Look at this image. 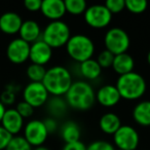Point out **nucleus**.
Here are the masks:
<instances>
[{
  "instance_id": "ea45409f",
  "label": "nucleus",
  "mask_w": 150,
  "mask_h": 150,
  "mask_svg": "<svg viewBox=\"0 0 150 150\" xmlns=\"http://www.w3.org/2000/svg\"><path fill=\"white\" fill-rule=\"evenodd\" d=\"M115 150H121V149H117V148H115Z\"/></svg>"
},
{
  "instance_id": "c756f323",
  "label": "nucleus",
  "mask_w": 150,
  "mask_h": 150,
  "mask_svg": "<svg viewBox=\"0 0 150 150\" xmlns=\"http://www.w3.org/2000/svg\"><path fill=\"white\" fill-rule=\"evenodd\" d=\"M104 5L112 15L119 13L125 9V0H107Z\"/></svg>"
},
{
  "instance_id": "6e6552de",
  "label": "nucleus",
  "mask_w": 150,
  "mask_h": 150,
  "mask_svg": "<svg viewBox=\"0 0 150 150\" xmlns=\"http://www.w3.org/2000/svg\"><path fill=\"white\" fill-rule=\"evenodd\" d=\"M113 137L114 147L121 150H136L140 143V135L134 127L121 125Z\"/></svg>"
},
{
  "instance_id": "aec40b11",
  "label": "nucleus",
  "mask_w": 150,
  "mask_h": 150,
  "mask_svg": "<svg viewBox=\"0 0 150 150\" xmlns=\"http://www.w3.org/2000/svg\"><path fill=\"white\" fill-rule=\"evenodd\" d=\"M45 106L50 116L56 119L64 117L69 109V106L64 97H50Z\"/></svg>"
},
{
  "instance_id": "e433bc0d",
  "label": "nucleus",
  "mask_w": 150,
  "mask_h": 150,
  "mask_svg": "<svg viewBox=\"0 0 150 150\" xmlns=\"http://www.w3.org/2000/svg\"><path fill=\"white\" fill-rule=\"evenodd\" d=\"M5 110H6L5 106L2 104V103L0 102V122H1V120H2V117H3V115H4V113H5Z\"/></svg>"
},
{
  "instance_id": "f3484780",
  "label": "nucleus",
  "mask_w": 150,
  "mask_h": 150,
  "mask_svg": "<svg viewBox=\"0 0 150 150\" xmlns=\"http://www.w3.org/2000/svg\"><path fill=\"white\" fill-rule=\"evenodd\" d=\"M19 34L21 39L28 42L29 44H32L37 40L41 39L42 30L40 28V25L36 21L27 20V21H23Z\"/></svg>"
},
{
  "instance_id": "9d476101",
  "label": "nucleus",
  "mask_w": 150,
  "mask_h": 150,
  "mask_svg": "<svg viewBox=\"0 0 150 150\" xmlns=\"http://www.w3.org/2000/svg\"><path fill=\"white\" fill-rule=\"evenodd\" d=\"M23 99L33 108H39L46 104L50 94L42 82H29L23 91Z\"/></svg>"
},
{
  "instance_id": "58836bf2",
  "label": "nucleus",
  "mask_w": 150,
  "mask_h": 150,
  "mask_svg": "<svg viewBox=\"0 0 150 150\" xmlns=\"http://www.w3.org/2000/svg\"><path fill=\"white\" fill-rule=\"evenodd\" d=\"M146 59H147V63H148V65H149V66H150V50H149V52H148V54H147V58H146Z\"/></svg>"
},
{
  "instance_id": "bb28decb",
  "label": "nucleus",
  "mask_w": 150,
  "mask_h": 150,
  "mask_svg": "<svg viewBox=\"0 0 150 150\" xmlns=\"http://www.w3.org/2000/svg\"><path fill=\"white\" fill-rule=\"evenodd\" d=\"M32 146L23 136H13L5 150H32Z\"/></svg>"
},
{
  "instance_id": "b1692460",
  "label": "nucleus",
  "mask_w": 150,
  "mask_h": 150,
  "mask_svg": "<svg viewBox=\"0 0 150 150\" xmlns=\"http://www.w3.org/2000/svg\"><path fill=\"white\" fill-rule=\"evenodd\" d=\"M64 2L66 13L73 16L83 15L86 9L88 8V3L84 0H66Z\"/></svg>"
},
{
  "instance_id": "cd10ccee",
  "label": "nucleus",
  "mask_w": 150,
  "mask_h": 150,
  "mask_svg": "<svg viewBox=\"0 0 150 150\" xmlns=\"http://www.w3.org/2000/svg\"><path fill=\"white\" fill-rule=\"evenodd\" d=\"M148 2L146 0H125V8L132 13L139 15L147 9Z\"/></svg>"
},
{
  "instance_id": "72a5a7b5",
  "label": "nucleus",
  "mask_w": 150,
  "mask_h": 150,
  "mask_svg": "<svg viewBox=\"0 0 150 150\" xmlns=\"http://www.w3.org/2000/svg\"><path fill=\"white\" fill-rule=\"evenodd\" d=\"M13 137V136H11L2 125H0V150L6 149Z\"/></svg>"
},
{
  "instance_id": "4468645a",
  "label": "nucleus",
  "mask_w": 150,
  "mask_h": 150,
  "mask_svg": "<svg viewBox=\"0 0 150 150\" xmlns=\"http://www.w3.org/2000/svg\"><path fill=\"white\" fill-rule=\"evenodd\" d=\"M1 125L11 136H18V134L24 129V118L19 114L16 108L6 109L1 120Z\"/></svg>"
},
{
  "instance_id": "423d86ee",
  "label": "nucleus",
  "mask_w": 150,
  "mask_h": 150,
  "mask_svg": "<svg viewBox=\"0 0 150 150\" xmlns=\"http://www.w3.org/2000/svg\"><path fill=\"white\" fill-rule=\"evenodd\" d=\"M105 50L114 56L127 52L131 45V39L125 30L119 27H112L107 30L104 35Z\"/></svg>"
},
{
  "instance_id": "c9c22d12",
  "label": "nucleus",
  "mask_w": 150,
  "mask_h": 150,
  "mask_svg": "<svg viewBox=\"0 0 150 150\" xmlns=\"http://www.w3.org/2000/svg\"><path fill=\"white\" fill-rule=\"evenodd\" d=\"M62 150H86V145L79 140L71 143H66L63 146Z\"/></svg>"
},
{
  "instance_id": "20e7f679",
  "label": "nucleus",
  "mask_w": 150,
  "mask_h": 150,
  "mask_svg": "<svg viewBox=\"0 0 150 150\" xmlns=\"http://www.w3.org/2000/svg\"><path fill=\"white\" fill-rule=\"evenodd\" d=\"M65 47L68 56L78 64L92 59L96 50L92 38L81 33L71 35Z\"/></svg>"
},
{
  "instance_id": "7ed1b4c3",
  "label": "nucleus",
  "mask_w": 150,
  "mask_h": 150,
  "mask_svg": "<svg viewBox=\"0 0 150 150\" xmlns=\"http://www.w3.org/2000/svg\"><path fill=\"white\" fill-rule=\"evenodd\" d=\"M115 86L121 99L127 101L139 100L145 95L147 90V83L143 75L135 71L118 76Z\"/></svg>"
},
{
  "instance_id": "473e14b6",
  "label": "nucleus",
  "mask_w": 150,
  "mask_h": 150,
  "mask_svg": "<svg viewBox=\"0 0 150 150\" xmlns=\"http://www.w3.org/2000/svg\"><path fill=\"white\" fill-rule=\"evenodd\" d=\"M42 121H43L44 127H45L48 135H50V134H54L56 132H58V129H59L58 119L54 118V117L48 116V117H46V118H44Z\"/></svg>"
},
{
  "instance_id": "2f4dec72",
  "label": "nucleus",
  "mask_w": 150,
  "mask_h": 150,
  "mask_svg": "<svg viewBox=\"0 0 150 150\" xmlns=\"http://www.w3.org/2000/svg\"><path fill=\"white\" fill-rule=\"evenodd\" d=\"M16 110L19 112V114L25 118H29L33 115L34 113V108L30 104H28L25 101H21L20 103H18L17 107H16Z\"/></svg>"
},
{
  "instance_id": "39448f33",
  "label": "nucleus",
  "mask_w": 150,
  "mask_h": 150,
  "mask_svg": "<svg viewBox=\"0 0 150 150\" xmlns=\"http://www.w3.org/2000/svg\"><path fill=\"white\" fill-rule=\"evenodd\" d=\"M71 29L69 25L63 20L50 22L42 30L41 39L47 45L54 48L65 46L71 37Z\"/></svg>"
},
{
  "instance_id": "7c9ffc66",
  "label": "nucleus",
  "mask_w": 150,
  "mask_h": 150,
  "mask_svg": "<svg viewBox=\"0 0 150 150\" xmlns=\"http://www.w3.org/2000/svg\"><path fill=\"white\" fill-rule=\"evenodd\" d=\"M86 150H115L112 143L105 140H96L86 146Z\"/></svg>"
},
{
  "instance_id": "f03ea898",
  "label": "nucleus",
  "mask_w": 150,
  "mask_h": 150,
  "mask_svg": "<svg viewBox=\"0 0 150 150\" xmlns=\"http://www.w3.org/2000/svg\"><path fill=\"white\" fill-rule=\"evenodd\" d=\"M73 83V77L68 68L62 65H56L46 69L42 84L50 96L64 97Z\"/></svg>"
},
{
  "instance_id": "f8f14e48",
  "label": "nucleus",
  "mask_w": 150,
  "mask_h": 150,
  "mask_svg": "<svg viewBox=\"0 0 150 150\" xmlns=\"http://www.w3.org/2000/svg\"><path fill=\"white\" fill-rule=\"evenodd\" d=\"M52 58V48L45 43L42 39H39L30 45L29 60L32 64L45 66Z\"/></svg>"
},
{
  "instance_id": "ddd939ff",
  "label": "nucleus",
  "mask_w": 150,
  "mask_h": 150,
  "mask_svg": "<svg viewBox=\"0 0 150 150\" xmlns=\"http://www.w3.org/2000/svg\"><path fill=\"white\" fill-rule=\"evenodd\" d=\"M120 100L121 97L115 84H104L96 91V102L105 108L116 106Z\"/></svg>"
},
{
  "instance_id": "2eb2a0df",
  "label": "nucleus",
  "mask_w": 150,
  "mask_h": 150,
  "mask_svg": "<svg viewBox=\"0 0 150 150\" xmlns=\"http://www.w3.org/2000/svg\"><path fill=\"white\" fill-rule=\"evenodd\" d=\"M40 11L50 22L60 21L66 13L65 2L62 0H44L42 1Z\"/></svg>"
},
{
  "instance_id": "5701e85b",
  "label": "nucleus",
  "mask_w": 150,
  "mask_h": 150,
  "mask_svg": "<svg viewBox=\"0 0 150 150\" xmlns=\"http://www.w3.org/2000/svg\"><path fill=\"white\" fill-rule=\"evenodd\" d=\"M59 129H60V136L65 144L79 141L81 137V129L79 125L74 120L65 121Z\"/></svg>"
},
{
  "instance_id": "c85d7f7f",
  "label": "nucleus",
  "mask_w": 150,
  "mask_h": 150,
  "mask_svg": "<svg viewBox=\"0 0 150 150\" xmlns=\"http://www.w3.org/2000/svg\"><path fill=\"white\" fill-rule=\"evenodd\" d=\"M113 60H114V54H111L107 50H103L102 52H99L98 57L96 59V61L102 69H107L112 67Z\"/></svg>"
},
{
  "instance_id": "f257e3e1",
  "label": "nucleus",
  "mask_w": 150,
  "mask_h": 150,
  "mask_svg": "<svg viewBox=\"0 0 150 150\" xmlns=\"http://www.w3.org/2000/svg\"><path fill=\"white\" fill-rule=\"evenodd\" d=\"M69 108L77 111H86L96 103V91L86 80L73 81L72 86L64 96Z\"/></svg>"
},
{
  "instance_id": "6ab92c4d",
  "label": "nucleus",
  "mask_w": 150,
  "mask_h": 150,
  "mask_svg": "<svg viewBox=\"0 0 150 150\" xmlns=\"http://www.w3.org/2000/svg\"><path fill=\"white\" fill-rule=\"evenodd\" d=\"M132 116L135 122L141 127H150V101L143 100L138 102L133 108Z\"/></svg>"
},
{
  "instance_id": "1a4fd4ad",
  "label": "nucleus",
  "mask_w": 150,
  "mask_h": 150,
  "mask_svg": "<svg viewBox=\"0 0 150 150\" xmlns=\"http://www.w3.org/2000/svg\"><path fill=\"white\" fill-rule=\"evenodd\" d=\"M24 138L32 147L42 146L48 137L44 123L40 119H32L24 127Z\"/></svg>"
},
{
  "instance_id": "9b49d317",
  "label": "nucleus",
  "mask_w": 150,
  "mask_h": 150,
  "mask_svg": "<svg viewBox=\"0 0 150 150\" xmlns=\"http://www.w3.org/2000/svg\"><path fill=\"white\" fill-rule=\"evenodd\" d=\"M30 45L21 38H15L6 47V57L13 64H23L29 60Z\"/></svg>"
},
{
  "instance_id": "393cba45",
  "label": "nucleus",
  "mask_w": 150,
  "mask_h": 150,
  "mask_svg": "<svg viewBox=\"0 0 150 150\" xmlns=\"http://www.w3.org/2000/svg\"><path fill=\"white\" fill-rule=\"evenodd\" d=\"M26 73L31 82H42L46 73V68L41 65L31 64L28 66Z\"/></svg>"
},
{
  "instance_id": "412c9836",
  "label": "nucleus",
  "mask_w": 150,
  "mask_h": 150,
  "mask_svg": "<svg viewBox=\"0 0 150 150\" xmlns=\"http://www.w3.org/2000/svg\"><path fill=\"white\" fill-rule=\"evenodd\" d=\"M135 68V60L127 52L114 56V60L112 63V69L118 76L131 73Z\"/></svg>"
},
{
  "instance_id": "4c0bfd02",
  "label": "nucleus",
  "mask_w": 150,
  "mask_h": 150,
  "mask_svg": "<svg viewBox=\"0 0 150 150\" xmlns=\"http://www.w3.org/2000/svg\"><path fill=\"white\" fill-rule=\"evenodd\" d=\"M32 150H50L48 147H46V146L42 145V146H38V147H34Z\"/></svg>"
},
{
  "instance_id": "a211bd4d",
  "label": "nucleus",
  "mask_w": 150,
  "mask_h": 150,
  "mask_svg": "<svg viewBox=\"0 0 150 150\" xmlns=\"http://www.w3.org/2000/svg\"><path fill=\"white\" fill-rule=\"evenodd\" d=\"M78 71L79 74L86 79V81H94L97 80L102 75L103 69L100 67L94 58L86 60L78 65Z\"/></svg>"
},
{
  "instance_id": "f704fd0d",
  "label": "nucleus",
  "mask_w": 150,
  "mask_h": 150,
  "mask_svg": "<svg viewBox=\"0 0 150 150\" xmlns=\"http://www.w3.org/2000/svg\"><path fill=\"white\" fill-rule=\"evenodd\" d=\"M42 1L41 0H25L24 2V6L27 11L35 13V11H39L41 8Z\"/></svg>"
},
{
  "instance_id": "0eeeda50",
  "label": "nucleus",
  "mask_w": 150,
  "mask_h": 150,
  "mask_svg": "<svg viewBox=\"0 0 150 150\" xmlns=\"http://www.w3.org/2000/svg\"><path fill=\"white\" fill-rule=\"evenodd\" d=\"M112 13L104 4H93L88 6L83 13L86 25L94 29H104L110 25Z\"/></svg>"
},
{
  "instance_id": "4be33fe9",
  "label": "nucleus",
  "mask_w": 150,
  "mask_h": 150,
  "mask_svg": "<svg viewBox=\"0 0 150 150\" xmlns=\"http://www.w3.org/2000/svg\"><path fill=\"white\" fill-rule=\"evenodd\" d=\"M121 127V119L116 113L106 112L99 119V127L106 135L113 136Z\"/></svg>"
},
{
  "instance_id": "a878e982",
  "label": "nucleus",
  "mask_w": 150,
  "mask_h": 150,
  "mask_svg": "<svg viewBox=\"0 0 150 150\" xmlns=\"http://www.w3.org/2000/svg\"><path fill=\"white\" fill-rule=\"evenodd\" d=\"M20 90V86L16 83H8L5 86V90L1 93L0 96V102L4 106L6 105H13L16 101V94Z\"/></svg>"
},
{
  "instance_id": "dca6fc26",
  "label": "nucleus",
  "mask_w": 150,
  "mask_h": 150,
  "mask_svg": "<svg viewBox=\"0 0 150 150\" xmlns=\"http://www.w3.org/2000/svg\"><path fill=\"white\" fill-rule=\"evenodd\" d=\"M23 24L21 16L13 11H7L0 17V32L7 35H15L19 33Z\"/></svg>"
}]
</instances>
